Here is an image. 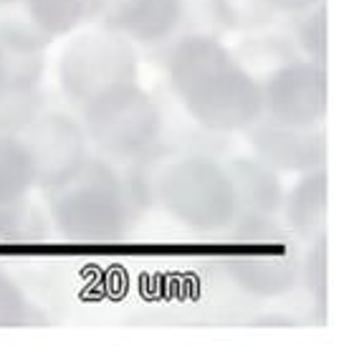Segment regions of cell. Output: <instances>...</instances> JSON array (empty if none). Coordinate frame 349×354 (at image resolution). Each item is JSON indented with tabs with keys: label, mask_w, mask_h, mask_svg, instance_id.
I'll return each mask as SVG.
<instances>
[{
	"label": "cell",
	"mask_w": 349,
	"mask_h": 354,
	"mask_svg": "<svg viewBox=\"0 0 349 354\" xmlns=\"http://www.w3.org/2000/svg\"><path fill=\"white\" fill-rule=\"evenodd\" d=\"M172 91L208 132H245L263 117V91L213 36L180 38L167 59Z\"/></svg>",
	"instance_id": "6da1fadb"
},
{
	"label": "cell",
	"mask_w": 349,
	"mask_h": 354,
	"mask_svg": "<svg viewBox=\"0 0 349 354\" xmlns=\"http://www.w3.org/2000/svg\"><path fill=\"white\" fill-rule=\"evenodd\" d=\"M46 198L56 230L76 243H117L140 213L124 172L102 155H91Z\"/></svg>",
	"instance_id": "7a4b0ae2"
},
{
	"label": "cell",
	"mask_w": 349,
	"mask_h": 354,
	"mask_svg": "<svg viewBox=\"0 0 349 354\" xmlns=\"http://www.w3.org/2000/svg\"><path fill=\"white\" fill-rule=\"evenodd\" d=\"M152 200L195 233H223L238 218L236 187L225 162L198 152L155 162Z\"/></svg>",
	"instance_id": "3957f363"
},
{
	"label": "cell",
	"mask_w": 349,
	"mask_h": 354,
	"mask_svg": "<svg viewBox=\"0 0 349 354\" xmlns=\"http://www.w3.org/2000/svg\"><path fill=\"white\" fill-rule=\"evenodd\" d=\"M223 263L228 279L243 294L256 299H279L299 286L301 248L279 218L238 215L228 230Z\"/></svg>",
	"instance_id": "277c9868"
},
{
	"label": "cell",
	"mask_w": 349,
	"mask_h": 354,
	"mask_svg": "<svg viewBox=\"0 0 349 354\" xmlns=\"http://www.w3.org/2000/svg\"><path fill=\"white\" fill-rule=\"evenodd\" d=\"M76 109L89 145L112 162L129 165L160 149L162 114L140 79L102 88Z\"/></svg>",
	"instance_id": "5b68a950"
},
{
	"label": "cell",
	"mask_w": 349,
	"mask_h": 354,
	"mask_svg": "<svg viewBox=\"0 0 349 354\" xmlns=\"http://www.w3.org/2000/svg\"><path fill=\"white\" fill-rule=\"evenodd\" d=\"M132 79H137V56L129 41L109 28L76 36L61 53L59 82L74 109L102 88Z\"/></svg>",
	"instance_id": "8992f818"
},
{
	"label": "cell",
	"mask_w": 349,
	"mask_h": 354,
	"mask_svg": "<svg viewBox=\"0 0 349 354\" xmlns=\"http://www.w3.org/2000/svg\"><path fill=\"white\" fill-rule=\"evenodd\" d=\"M44 48L38 36L21 28H0V129L18 132L38 114Z\"/></svg>",
	"instance_id": "52a82bcc"
},
{
	"label": "cell",
	"mask_w": 349,
	"mask_h": 354,
	"mask_svg": "<svg viewBox=\"0 0 349 354\" xmlns=\"http://www.w3.org/2000/svg\"><path fill=\"white\" fill-rule=\"evenodd\" d=\"M263 119L281 127L312 129L327 114V71L317 61H289L261 84Z\"/></svg>",
	"instance_id": "ba28073f"
},
{
	"label": "cell",
	"mask_w": 349,
	"mask_h": 354,
	"mask_svg": "<svg viewBox=\"0 0 349 354\" xmlns=\"http://www.w3.org/2000/svg\"><path fill=\"white\" fill-rule=\"evenodd\" d=\"M36 162L41 190H51L74 175L91 157L89 137L79 119L64 111H46L18 129Z\"/></svg>",
	"instance_id": "9c48e42d"
},
{
	"label": "cell",
	"mask_w": 349,
	"mask_h": 354,
	"mask_svg": "<svg viewBox=\"0 0 349 354\" xmlns=\"http://www.w3.org/2000/svg\"><path fill=\"white\" fill-rule=\"evenodd\" d=\"M251 142L256 157L266 162L271 170L281 172H309L324 167L327 157V142L319 127L312 129H296V127H281L261 117L251 127Z\"/></svg>",
	"instance_id": "30bf717a"
},
{
	"label": "cell",
	"mask_w": 349,
	"mask_h": 354,
	"mask_svg": "<svg viewBox=\"0 0 349 354\" xmlns=\"http://www.w3.org/2000/svg\"><path fill=\"white\" fill-rule=\"evenodd\" d=\"M182 10V0H102L99 18L126 41L155 44L178 28Z\"/></svg>",
	"instance_id": "8fae6325"
},
{
	"label": "cell",
	"mask_w": 349,
	"mask_h": 354,
	"mask_svg": "<svg viewBox=\"0 0 349 354\" xmlns=\"http://www.w3.org/2000/svg\"><path fill=\"white\" fill-rule=\"evenodd\" d=\"M327 198H329V177L324 167L301 172L289 192H283L281 213L286 228L296 241H314L324 233L327 223Z\"/></svg>",
	"instance_id": "7c38bea8"
},
{
	"label": "cell",
	"mask_w": 349,
	"mask_h": 354,
	"mask_svg": "<svg viewBox=\"0 0 349 354\" xmlns=\"http://www.w3.org/2000/svg\"><path fill=\"white\" fill-rule=\"evenodd\" d=\"M238 198V215L279 218L283 203L281 175L258 157H233L225 162Z\"/></svg>",
	"instance_id": "4fadbf2b"
},
{
	"label": "cell",
	"mask_w": 349,
	"mask_h": 354,
	"mask_svg": "<svg viewBox=\"0 0 349 354\" xmlns=\"http://www.w3.org/2000/svg\"><path fill=\"white\" fill-rule=\"evenodd\" d=\"M38 187L36 162L18 132L0 129V205L28 200Z\"/></svg>",
	"instance_id": "5bb4252c"
},
{
	"label": "cell",
	"mask_w": 349,
	"mask_h": 354,
	"mask_svg": "<svg viewBox=\"0 0 349 354\" xmlns=\"http://www.w3.org/2000/svg\"><path fill=\"white\" fill-rule=\"evenodd\" d=\"M26 8L33 28L41 36L59 38L97 18L102 0H26Z\"/></svg>",
	"instance_id": "9a60e30c"
},
{
	"label": "cell",
	"mask_w": 349,
	"mask_h": 354,
	"mask_svg": "<svg viewBox=\"0 0 349 354\" xmlns=\"http://www.w3.org/2000/svg\"><path fill=\"white\" fill-rule=\"evenodd\" d=\"M46 324L48 319L30 301L21 283L0 271V329H28Z\"/></svg>",
	"instance_id": "2e32d148"
},
{
	"label": "cell",
	"mask_w": 349,
	"mask_h": 354,
	"mask_svg": "<svg viewBox=\"0 0 349 354\" xmlns=\"http://www.w3.org/2000/svg\"><path fill=\"white\" fill-rule=\"evenodd\" d=\"M299 286L309 291L314 301V314L324 322L327 317V233L309 241V251L301 256Z\"/></svg>",
	"instance_id": "e0dca14e"
},
{
	"label": "cell",
	"mask_w": 349,
	"mask_h": 354,
	"mask_svg": "<svg viewBox=\"0 0 349 354\" xmlns=\"http://www.w3.org/2000/svg\"><path fill=\"white\" fill-rule=\"evenodd\" d=\"M299 44L309 53V61L324 64L327 59V8L314 6V10L299 23Z\"/></svg>",
	"instance_id": "ac0fdd59"
},
{
	"label": "cell",
	"mask_w": 349,
	"mask_h": 354,
	"mask_svg": "<svg viewBox=\"0 0 349 354\" xmlns=\"http://www.w3.org/2000/svg\"><path fill=\"white\" fill-rule=\"evenodd\" d=\"M268 10H271V6L266 0H218V13L236 28L261 23Z\"/></svg>",
	"instance_id": "d6986e66"
},
{
	"label": "cell",
	"mask_w": 349,
	"mask_h": 354,
	"mask_svg": "<svg viewBox=\"0 0 349 354\" xmlns=\"http://www.w3.org/2000/svg\"><path fill=\"white\" fill-rule=\"evenodd\" d=\"M28 230V207L26 200L13 205H0V241H15Z\"/></svg>",
	"instance_id": "ffe728a7"
},
{
	"label": "cell",
	"mask_w": 349,
	"mask_h": 354,
	"mask_svg": "<svg viewBox=\"0 0 349 354\" xmlns=\"http://www.w3.org/2000/svg\"><path fill=\"white\" fill-rule=\"evenodd\" d=\"M271 10H283V13H304L314 8L319 0H266Z\"/></svg>",
	"instance_id": "44dd1931"
},
{
	"label": "cell",
	"mask_w": 349,
	"mask_h": 354,
	"mask_svg": "<svg viewBox=\"0 0 349 354\" xmlns=\"http://www.w3.org/2000/svg\"><path fill=\"white\" fill-rule=\"evenodd\" d=\"M256 326H299L296 319H291V317H276V319H268V317H261L253 322Z\"/></svg>",
	"instance_id": "7402d4cb"
},
{
	"label": "cell",
	"mask_w": 349,
	"mask_h": 354,
	"mask_svg": "<svg viewBox=\"0 0 349 354\" xmlns=\"http://www.w3.org/2000/svg\"><path fill=\"white\" fill-rule=\"evenodd\" d=\"M13 3H18V0H0V8H6V6H13Z\"/></svg>",
	"instance_id": "603a6c76"
}]
</instances>
